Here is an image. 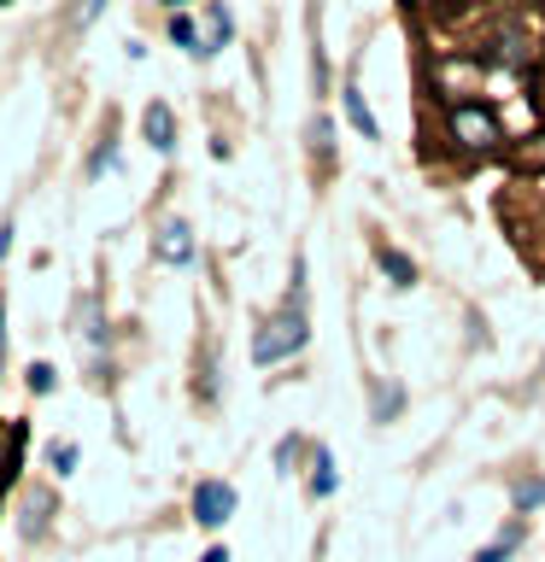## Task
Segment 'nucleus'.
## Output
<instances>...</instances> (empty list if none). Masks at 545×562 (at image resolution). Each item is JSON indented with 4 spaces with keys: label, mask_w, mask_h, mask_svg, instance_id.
I'll return each mask as SVG.
<instances>
[{
    "label": "nucleus",
    "mask_w": 545,
    "mask_h": 562,
    "mask_svg": "<svg viewBox=\"0 0 545 562\" xmlns=\"http://www.w3.org/2000/svg\"><path fill=\"white\" fill-rule=\"evenodd\" d=\"M510 504H516V516L540 509L545 504V481H516V486H510Z\"/></svg>",
    "instance_id": "obj_9"
},
{
    "label": "nucleus",
    "mask_w": 545,
    "mask_h": 562,
    "mask_svg": "<svg viewBox=\"0 0 545 562\" xmlns=\"http://www.w3.org/2000/svg\"><path fill=\"white\" fill-rule=\"evenodd\" d=\"M200 562H229V551H223V544H211V551H205Z\"/></svg>",
    "instance_id": "obj_16"
},
{
    "label": "nucleus",
    "mask_w": 545,
    "mask_h": 562,
    "mask_svg": "<svg viewBox=\"0 0 545 562\" xmlns=\"http://www.w3.org/2000/svg\"><path fill=\"white\" fill-rule=\"evenodd\" d=\"M100 7H105V0H77V24H94Z\"/></svg>",
    "instance_id": "obj_14"
},
{
    "label": "nucleus",
    "mask_w": 545,
    "mask_h": 562,
    "mask_svg": "<svg viewBox=\"0 0 545 562\" xmlns=\"http://www.w3.org/2000/svg\"><path fill=\"white\" fill-rule=\"evenodd\" d=\"M170 35H176V42H182V47H193V53L205 47V42H200V30H193V18H188V12H170Z\"/></svg>",
    "instance_id": "obj_11"
},
{
    "label": "nucleus",
    "mask_w": 545,
    "mask_h": 562,
    "mask_svg": "<svg viewBox=\"0 0 545 562\" xmlns=\"http://www.w3.org/2000/svg\"><path fill=\"white\" fill-rule=\"evenodd\" d=\"M141 130H147V140H153L158 153H170V147H176V117H170V105H165V100H153L147 112H141Z\"/></svg>",
    "instance_id": "obj_5"
},
{
    "label": "nucleus",
    "mask_w": 545,
    "mask_h": 562,
    "mask_svg": "<svg viewBox=\"0 0 545 562\" xmlns=\"http://www.w3.org/2000/svg\"><path fill=\"white\" fill-rule=\"evenodd\" d=\"M311 340V323H305V311H299V299L288 311H276L270 323L258 328V340H253V358L258 363H281V358H293V351H305Z\"/></svg>",
    "instance_id": "obj_2"
},
{
    "label": "nucleus",
    "mask_w": 545,
    "mask_h": 562,
    "mask_svg": "<svg viewBox=\"0 0 545 562\" xmlns=\"http://www.w3.org/2000/svg\"><path fill=\"white\" fill-rule=\"evenodd\" d=\"M53 469L70 474V469H77V451H70V446H53Z\"/></svg>",
    "instance_id": "obj_13"
},
{
    "label": "nucleus",
    "mask_w": 545,
    "mask_h": 562,
    "mask_svg": "<svg viewBox=\"0 0 545 562\" xmlns=\"http://www.w3.org/2000/svg\"><path fill=\"white\" fill-rule=\"evenodd\" d=\"M165 7H170V12H182V7H193V0H165Z\"/></svg>",
    "instance_id": "obj_17"
},
{
    "label": "nucleus",
    "mask_w": 545,
    "mask_h": 562,
    "mask_svg": "<svg viewBox=\"0 0 545 562\" xmlns=\"http://www.w3.org/2000/svg\"><path fill=\"white\" fill-rule=\"evenodd\" d=\"M158 258H165V263H188L193 258V228L188 223H165V228H158Z\"/></svg>",
    "instance_id": "obj_6"
},
{
    "label": "nucleus",
    "mask_w": 545,
    "mask_h": 562,
    "mask_svg": "<svg viewBox=\"0 0 545 562\" xmlns=\"http://www.w3.org/2000/svg\"><path fill=\"white\" fill-rule=\"evenodd\" d=\"M341 105H346L352 130H358L364 140H381V123H376V112L364 105V88H358V82H346V88H341Z\"/></svg>",
    "instance_id": "obj_4"
},
{
    "label": "nucleus",
    "mask_w": 545,
    "mask_h": 562,
    "mask_svg": "<svg viewBox=\"0 0 545 562\" xmlns=\"http://www.w3.org/2000/svg\"><path fill=\"white\" fill-rule=\"evenodd\" d=\"M446 135H452L464 153H499V147H504L499 117H492L481 100H457L452 112H446Z\"/></svg>",
    "instance_id": "obj_1"
},
{
    "label": "nucleus",
    "mask_w": 545,
    "mask_h": 562,
    "mask_svg": "<svg viewBox=\"0 0 545 562\" xmlns=\"http://www.w3.org/2000/svg\"><path fill=\"white\" fill-rule=\"evenodd\" d=\"M0 7H12V0H0Z\"/></svg>",
    "instance_id": "obj_19"
},
{
    "label": "nucleus",
    "mask_w": 545,
    "mask_h": 562,
    "mask_svg": "<svg viewBox=\"0 0 545 562\" xmlns=\"http://www.w3.org/2000/svg\"><path fill=\"white\" fill-rule=\"evenodd\" d=\"M516 544H522V521H516V527H504V533L492 539V544H481V551H475V562H504L510 551H516Z\"/></svg>",
    "instance_id": "obj_8"
},
{
    "label": "nucleus",
    "mask_w": 545,
    "mask_h": 562,
    "mask_svg": "<svg viewBox=\"0 0 545 562\" xmlns=\"http://www.w3.org/2000/svg\"><path fill=\"white\" fill-rule=\"evenodd\" d=\"M376 263H381V276L393 281V288H416V263L404 258L399 246H387V240H381V246H376Z\"/></svg>",
    "instance_id": "obj_7"
},
{
    "label": "nucleus",
    "mask_w": 545,
    "mask_h": 562,
    "mask_svg": "<svg viewBox=\"0 0 545 562\" xmlns=\"http://www.w3.org/2000/svg\"><path fill=\"white\" fill-rule=\"evenodd\" d=\"M293 457H299V439H281V446H276V463H281V469H288V463H293Z\"/></svg>",
    "instance_id": "obj_15"
},
{
    "label": "nucleus",
    "mask_w": 545,
    "mask_h": 562,
    "mask_svg": "<svg viewBox=\"0 0 545 562\" xmlns=\"http://www.w3.org/2000/svg\"><path fill=\"white\" fill-rule=\"evenodd\" d=\"M0 316H7V299H0ZM0 346H7V334H0Z\"/></svg>",
    "instance_id": "obj_18"
},
{
    "label": "nucleus",
    "mask_w": 545,
    "mask_h": 562,
    "mask_svg": "<svg viewBox=\"0 0 545 562\" xmlns=\"http://www.w3.org/2000/svg\"><path fill=\"white\" fill-rule=\"evenodd\" d=\"M316 474H311V498H329L334 492V457L329 451H316V463H311Z\"/></svg>",
    "instance_id": "obj_10"
},
{
    "label": "nucleus",
    "mask_w": 545,
    "mask_h": 562,
    "mask_svg": "<svg viewBox=\"0 0 545 562\" xmlns=\"http://www.w3.org/2000/svg\"><path fill=\"white\" fill-rule=\"evenodd\" d=\"M30 393H53V369H47V363L30 369Z\"/></svg>",
    "instance_id": "obj_12"
},
{
    "label": "nucleus",
    "mask_w": 545,
    "mask_h": 562,
    "mask_svg": "<svg viewBox=\"0 0 545 562\" xmlns=\"http://www.w3.org/2000/svg\"><path fill=\"white\" fill-rule=\"evenodd\" d=\"M229 516H235V486H229V481H200V486H193V521H200V527H223Z\"/></svg>",
    "instance_id": "obj_3"
}]
</instances>
